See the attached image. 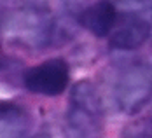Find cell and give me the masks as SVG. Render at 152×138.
I'll use <instances>...</instances> for the list:
<instances>
[{"label":"cell","mask_w":152,"mask_h":138,"mask_svg":"<svg viewBox=\"0 0 152 138\" xmlns=\"http://www.w3.org/2000/svg\"><path fill=\"white\" fill-rule=\"evenodd\" d=\"M72 105L91 114L102 115L103 112V100L98 88L89 80H80L72 88Z\"/></svg>","instance_id":"52a82bcc"},{"label":"cell","mask_w":152,"mask_h":138,"mask_svg":"<svg viewBox=\"0 0 152 138\" xmlns=\"http://www.w3.org/2000/svg\"><path fill=\"white\" fill-rule=\"evenodd\" d=\"M151 74L145 66H131L124 70L115 86V100L124 114H137L149 103Z\"/></svg>","instance_id":"7a4b0ae2"},{"label":"cell","mask_w":152,"mask_h":138,"mask_svg":"<svg viewBox=\"0 0 152 138\" xmlns=\"http://www.w3.org/2000/svg\"><path fill=\"white\" fill-rule=\"evenodd\" d=\"M117 21V11L112 2L98 0L80 11L79 23L96 37H107Z\"/></svg>","instance_id":"5b68a950"},{"label":"cell","mask_w":152,"mask_h":138,"mask_svg":"<svg viewBox=\"0 0 152 138\" xmlns=\"http://www.w3.org/2000/svg\"><path fill=\"white\" fill-rule=\"evenodd\" d=\"M66 123L72 138H103V124L98 114L72 105L66 114Z\"/></svg>","instance_id":"8992f818"},{"label":"cell","mask_w":152,"mask_h":138,"mask_svg":"<svg viewBox=\"0 0 152 138\" xmlns=\"http://www.w3.org/2000/svg\"><path fill=\"white\" fill-rule=\"evenodd\" d=\"M122 138H151V126L147 123L129 124L124 129Z\"/></svg>","instance_id":"9c48e42d"},{"label":"cell","mask_w":152,"mask_h":138,"mask_svg":"<svg viewBox=\"0 0 152 138\" xmlns=\"http://www.w3.org/2000/svg\"><path fill=\"white\" fill-rule=\"evenodd\" d=\"M110 44L122 51H133L145 44L151 35V25L147 19L137 14H124L115 21L110 31Z\"/></svg>","instance_id":"277c9868"},{"label":"cell","mask_w":152,"mask_h":138,"mask_svg":"<svg viewBox=\"0 0 152 138\" xmlns=\"http://www.w3.org/2000/svg\"><path fill=\"white\" fill-rule=\"evenodd\" d=\"M2 37L11 42L30 49L46 47L54 33L53 16L42 9H19L4 16L0 23Z\"/></svg>","instance_id":"6da1fadb"},{"label":"cell","mask_w":152,"mask_h":138,"mask_svg":"<svg viewBox=\"0 0 152 138\" xmlns=\"http://www.w3.org/2000/svg\"><path fill=\"white\" fill-rule=\"evenodd\" d=\"M25 88L31 93L56 96L65 91L68 84V63L65 60L54 58L35 65L26 70L23 77Z\"/></svg>","instance_id":"3957f363"},{"label":"cell","mask_w":152,"mask_h":138,"mask_svg":"<svg viewBox=\"0 0 152 138\" xmlns=\"http://www.w3.org/2000/svg\"><path fill=\"white\" fill-rule=\"evenodd\" d=\"M40 138H56V137H54V135H51V133H44Z\"/></svg>","instance_id":"30bf717a"},{"label":"cell","mask_w":152,"mask_h":138,"mask_svg":"<svg viewBox=\"0 0 152 138\" xmlns=\"http://www.w3.org/2000/svg\"><path fill=\"white\" fill-rule=\"evenodd\" d=\"M0 138H25L23 110L0 101Z\"/></svg>","instance_id":"ba28073f"}]
</instances>
